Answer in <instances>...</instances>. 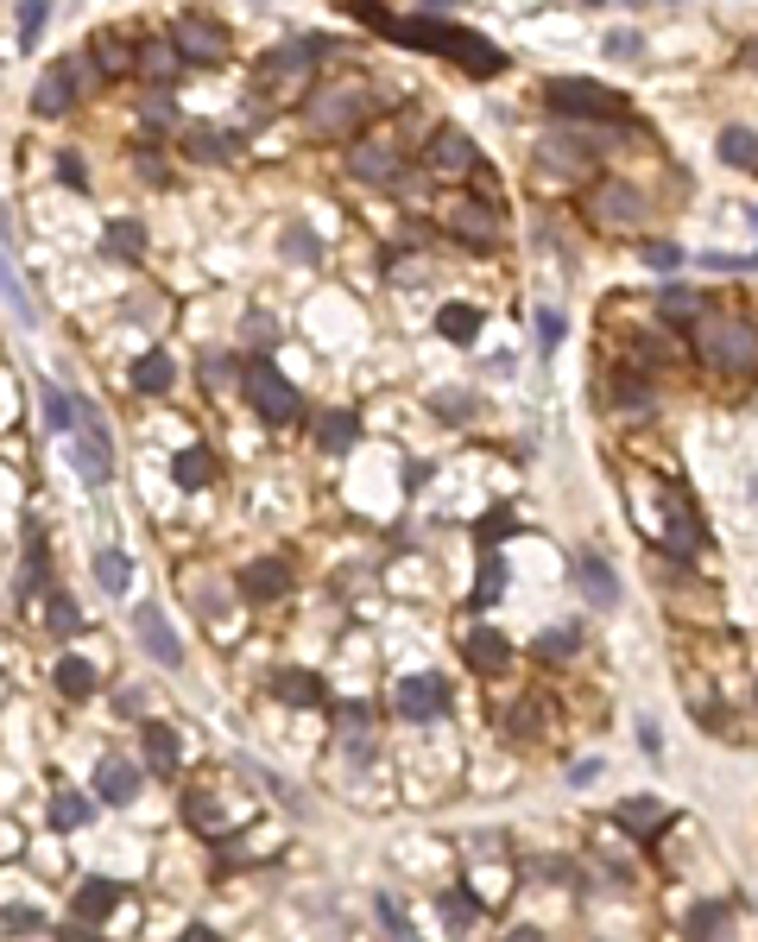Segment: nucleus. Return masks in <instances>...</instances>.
I'll return each instance as SVG.
<instances>
[{"label": "nucleus", "mask_w": 758, "mask_h": 942, "mask_svg": "<svg viewBox=\"0 0 758 942\" xmlns=\"http://www.w3.org/2000/svg\"><path fill=\"white\" fill-rule=\"evenodd\" d=\"M392 38L399 45H424V52H449L461 70H475V77H500L505 70V52H493L487 38H475V32L449 26V20H392Z\"/></svg>", "instance_id": "obj_1"}, {"label": "nucleus", "mask_w": 758, "mask_h": 942, "mask_svg": "<svg viewBox=\"0 0 758 942\" xmlns=\"http://www.w3.org/2000/svg\"><path fill=\"white\" fill-rule=\"evenodd\" d=\"M544 102L556 114H569V121H620L626 114V96H613L606 82H588V77H550Z\"/></svg>", "instance_id": "obj_2"}, {"label": "nucleus", "mask_w": 758, "mask_h": 942, "mask_svg": "<svg viewBox=\"0 0 758 942\" xmlns=\"http://www.w3.org/2000/svg\"><path fill=\"white\" fill-rule=\"evenodd\" d=\"M241 386H247V406L259 411L266 424H298L303 399H298V386L278 374V361L253 355V361H247V374H241Z\"/></svg>", "instance_id": "obj_3"}, {"label": "nucleus", "mask_w": 758, "mask_h": 942, "mask_svg": "<svg viewBox=\"0 0 758 942\" xmlns=\"http://www.w3.org/2000/svg\"><path fill=\"white\" fill-rule=\"evenodd\" d=\"M695 342H702V355L714 361L721 374H746L758 361V330L739 323V317H702V323H695Z\"/></svg>", "instance_id": "obj_4"}, {"label": "nucleus", "mask_w": 758, "mask_h": 942, "mask_svg": "<svg viewBox=\"0 0 758 942\" xmlns=\"http://www.w3.org/2000/svg\"><path fill=\"white\" fill-rule=\"evenodd\" d=\"M76 475L89 487H101L108 475H114V443H108V431H101V418H96V406L89 399H76Z\"/></svg>", "instance_id": "obj_5"}, {"label": "nucleus", "mask_w": 758, "mask_h": 942, "mask_svg": "<svg viewBox=\"0 0 758 942\" xmlns=\"http://www.w3.org/2000/svg\"><path fill=\"white\" fill-rule=\"evenodd\" d=\"M367 114V89H323L310 96V128L316 133H348Z\"/></svg>", "instance_id": "obj_6"}, {"label": "nucleus", "mask_w": 758, "mask_h": 942, "mask_svg": "<svg viewBox=\"0 0 758 942\" xmlns=\"http://www.w3.org/2000/svg\"><path fill=\"white\" fill-rule=\"evenodd\" d=\"M392 709H399L404 721H436V714L449 709V684H443V677H430V671H417V677H404V684H399Z\"/></svg>", "instance_id": "obj_7"}, {"label": "nucleus", "mask_w": 758, "mask_h": 942, "mask_svg": "<svg viewBox=\"0 0 758 942\" xmlns=\"http://www.w3.org/2000/svg\"><path fill=\"white\" fill-rule=\"evenodd\" d=\"M594 222H606V229H645V197L632 184H601L594 190Z\"/></svg>", "instance_id": "obj_8"}, {"label": "nucleus", "mask_w": 758, "mask_h": 942, "mask_svg": "<svg viewBox=\"0 0 758 942\" xmlns=\"http://www.w3.org/2000/svg\"><path fill=\"white\" fill-rule=\"evenodd\" d=\"M89 82V70H76V64H57V70H45V82H38V96H32V108L45 114V121H57V114H70L76 89Z\"/></svg>", "instance_id": "obj_9"}, {"label": "nucleus", "mask_w": 758, "mask_h": 942, "mask_svg": "<svg viewBox=\"0 0 758 942\" xmlns=\"http://www.w3.org/2000/svg\"><path fill=\"white\" fill-rule=\"evenodd\" d=\"M133 633H140V645H146V658L183 664V645H177V633L165 627V608H133Z\"/></svg>", "instance_id": "obj_10"}, {"label": "nucleus", "mask_w": 758, "mask_h": 942, "mask_svg": "<svg viewBox=\"0 0 758 942\" xmlns=\"http://www.w3.org/2000/svg\"><path fill=\"white\" fill-rule=\"evenodd\" d=\"M177 52L215 64V57H227V32L215 26V20H202V13H183V20H177Z\"/></svg>", "instance_id": "obj_11"}, {"label": "nucleus", "mask_w": 758, "mask_h": 942, "mask_svg": "<svg viewBox=\"0 0 758 942\" xmlns=\"http://www.w3.org/2000/svg\"><path fill=\"white\" fill-rule=\"evenodd\" d=\"M285 588H291V569H285L278 557H259V563L241 569V595H247V601H278Z\"/></svg>", "instance_id": "obj_12"}, {"label": "nucleus", "mask_w": 758, "mask_h": 942, "mask_svg": "<svg viewBox=\"0 0 758 942\" xmlns=\"http://www.w3.org/2000/svg\"><path fill=\"white\" fill-rule=\"evenodd\" d=\"M576 583H581V595H588L594 608H613V601H620V583H613V569H606L594 551H581L576 557Z\"/></svg>", "instance_id": "obj_13"}, {"label": "nucleus", "mask_w": 758, "mask_h": 942, "mask_svg": "<svg viewBox=\"0 0 758 942\" xmlns=\"http://www.w3.org/2000/svg\"><path fill=\"white\" fill-rule=\"evenodd\" d=\"M114 905H126V886H114V879H89V886L76 891V923H101Z\"/></svg>", "instance_id": "obj_14"}, {"label": "nucleus", "mask_w": 758, "mask_h": 942, "mask_svg": "<svg viewBox=\"0 0 758 942\" xmlns=\"http://www.w3.org/2000/svg\"><path fill=\"white\" fill-rule=\"evenodd\" d=\"M272 689L291 702V709H323V677H310V671H298V664H285L272 677Z\"/></svg>", "instance_id": "obj_15"}, {"label": "nucleus", "mask_w": 758, "mask_h": 942, "mask_svg": "<svg viewBox=\"0 0 758 942\" xmlns=\"http://www.w3.org/2000/svg\"><path fill=\"white\" fill-rule=\"evenodd\" d=\"M468 664H475L480 677H500L505 664H512V645H505V639L493 633V627H480V633L468 639Z\"/></svg>", "instance_id": "obj_16"}, {"label": "nucleus", "mask_w": 758, "mask_h": 942, "mask_svg": "<svg viewBox=\"0 0 758 942\" xmlns=\"http://www.w3.org/2000/svg\"><path fill=\"white\" fill-rule=\"evenodd\" d=\"M468 165H475L468 133H461V128H443V133H436V171H443V178H461Z\"/></svg>", "instance_id": "obj_17"}, {"label": "nucleus", "mask_w": 758, "mask_h": 942, "mask_svg": "<svg viewBox=\"0 0 758 942\" xmlns=\"http://www.w3.org/2000/svg\"><path fill=\"white\" fill-rule=\"evenodd\" d=\"M664 822H670V810H664L657 797H632V804H620V829H626V835H657Z\"/></svg>", "instance_id": "obj_18"}, {"label": "nucleus", "mask_w": 758, "mask_h": 942, "mask_svg": "<svg viewBox=\"0 0 758 942\" xmlns=\"http://www.w3.org/2000/svg\"><path fill=\"white\" fill-rule=\"evenodd\" d=\"M183 146L197 158H209V165H222V158H234L241 153V133H222V128H190L183 133Z\"/></svg>", "instance_id": "obj_19"}, {"label": "nucleus", "mask_w": 758, "mask_h": 942, "mask_svg": "<svg viewBox=\"0 0 758 942\" xmlns=\"http://www.w3.org/2000/svg\"><path fill=\"white\" fill-rule=\"evenodd\" d=\"M96 790H101V804H126L133 790H140V772L126 760H101V772H96Z\"/></svg>", "instance_id": "obj_20"}, {"label": "nucleus", "mask_w": 758, "mask_h": 942, "mask_svg": "<svg viewBox=\"0 0 758 942\" xmlns=\"http://www.w3.org/2000/svg\"><path fill=\"white\" fill-rule=\"evenodd\" d=\"M140 746H146V760L158 765V772H177V753H183V746H177V728L146 721V728H140Z\"/></svg>", "instance_id": "obj_21"}, {"label": "nucleus", "mask_w": 758, "mask_h": 942, "mask_svg": "<svg viewBox=\"0 0 758 942\" xmlns=\"http://www.w3.org/2000/svg\"><path fill=\"white\" fill-rule=\"evenodd\" d=\"M702 291H689V285H670V291H664V298H657V317H664V323H702Z\"/></svg>", "instance_id": "obj_22"}, {"label": "nucleus", "mask_w": 758, "mask_h": 942, "mask_svg": "<svg viewBox=\"0 0 758 942\" xmlns=\"http://www.w3.org/2000/svg\"><path fill=\"white\" fill-rule=\"evenodd\" d=\"M133 70H140V77H152V82H177V70H183V57H177L171 45H146V52L133 57Z\"/></svg>", "instance_id": "obj_23"}, {"label": "nucleus", "mask_w": 758, "mask_h": 942, "mask_svg": "<svg viewBox=\"0 0 758 942\" xmlns=\"http://www.w3.org/2000/svg\"><path fill=\"white\" fill-rule=\"evenodd\" d=\"M721 158L739 165V171H758V133L753 128H727L721 133Z\"/></svg>", "instance_id": "obj_24"}, {"label": "nucleus", "mask_w": 758, "mask_h": 942, "mask_svg": "<svg viewBox=\"0 0 758 942\" xmlns=\"http://www.w3.org/2000/svg\"><path fill=\"white\" fill-rule=\"evenodd\" d=\"M101 247H108V259H140L146 254V229H140V222H108V241H101Z\"/></svg>", "instance_id": "obj_25"}, {"label": "nucleus", "mask_w": 758, "mask_h": 942, "mask_svg": "<svg viewBox=\"0 0 758 942\" xmlns=\"http://www.w3.org/2000/svg\"><path fill=\"white\" fill-rule=\"evenodd\" d=\"M57 689H64L70 702L96 696V664H89V658H64V664H57Z\"/></svg>", "instance_id": "obj_26"}, {"label": "nucleus", "mask_w": 758, "mask_h": 942, "mask_svg": "<svg viewBox=\"0 0 758 942\" xmlns=\"http://www.w3.org/2000/svg\"><path fill=\"white\" fill-rule=\"evenodd\" d=\"M89 797H82V790H57V797H51V829H82V822H89Z\"/></svg>", "instance_id": "obj_27"}, {"label": "nucleus", "mask_w": 758, "mask_h": 942, "mask_svg": "<svg viewBox=\"0 0 758 942\" xmlns=\"http://www.w3.org/2000/svg\"><path fill=\"white\" fill-rule=\"evenodd\" d=\"M96 583L108 588V595H126V583H133V557H126V551H101V557H96Z\"/></svg>", "instance_id": "obj_28"}, {"label": "nucleus", "mask_w": 758, "mask_h": 942, "mask_svg": "<svg viewBox=\"0 0 758 942\" xmlns=\"http://www.w3.org/2000/svg\"><path fill=\"white\" fill-rule=\"evenodd\" d=\"M0 298H7V310H13L20 323H38V304H32V291H25L20 279H13V266H7V254H0Z\"/></svg>", "instance_id": "obj_29"}, {"label": "nucleus", "mask_w": 758, "mask_h": 942, "mask_svg": "<svg viewBox=\"0 0 758 942\" xmlns=\"http://www.w3.org/2000/svg\"><path fill=\"white\" fill-rule=\"evenodd\" d=\"M354 436H360V418H354V411H328V418H323V450H328V456L354 450Z\"/></svg>", "instance_id": "obj_30"}, {"label": "nucleus", "mask_w": 758, "mask_h": 942, "mask_svg": "<svg viewBox=\"0 0 758 942\" xmlns=\"http://www.w3.org/2000/svg\"><path fill=\"white\" fill-rule=\"evenodd\" d=\"M171 355H140L133 361V386H140V392H165V386H171Z\"/></svg>", "instance_id": "obj_31"}, {"label": "nucleus", "mask_w": 758, "mask_h": 942, "mask_svg": "<svg viewBox=\"0 0 758 942\" xmlns=\"http://www.w3.org/2000/svg\"><path fill=\"white\" fill-rule=\"evenodd\" d=\"M171 475H177V487H209V475H215V462H209V450H183V456L171 462Z\"/></svg>", "instance_id": "obj_32"}, {"label": "nucleus", "mask_w": 758, "mask_h": 942, "mask_svg": "<svg viewBox=\"0 0 758 942\" xmlns=\"http://www.w3.org/2000/svg\"><path fill=\"white\" fill-rule=\"evenodd\" d=\"M436 330L449 335V342H475V330H480V310H475V304H443V317H436Z\"/></svg>", "instance_id": "obj_33"}, {"label": "nucleus", "mask_w": 758, "mask_h": 942, "mask_svg": "<svg viewBox=\"0 0 758 942\" xmlns=\"http://www.w3.org/2000/svg\"><path fill=\"white\" fill-rule=\"evenodd\" d=\"M354 171H360V178L392 184V178H399V153H379V146H367V153H354Z\"/></svg>", "instance_id": "obj_34"}, {"label": "nucleus", "mask_w": 758, "mask_h": 942, "mask_svg": "<svg viewBox=\"0 0 758 942\" xmlns=\"http://www.w3.org/2000/svg\"><path fill=\"white\" fill-rule=\"evenodd\" d=\"M443 917H449V930H468L480 917V898L475 891H443Z\"/></svg>", "instance_id": "obj_35"}, {"label": "nucleus", "mask_w": 758, "mask_h": 942, "mask_svg": "<svg viewBox=\"0 0 758 942\" xmlns=\"http://www.w3.org/2000/svg\"><path fill=\"white\" fill-rule=\"evenodd\" d=\"M721 923H727V905H695V911H689V937L714 942L721 937Z\"/></svg>", "instance_id": "obj_36"}, {"label": "nucleus", "mask_w": 758, "mask_h": 942, "mask_svg": "<svg viewBox=\"0 0 758 942\" xmlns=\"http://www.w3.org/2000/svg\"><path fill=\"white\" fill-rule=\"evenodd\" d=\"M455 234L461 241H493V215L487 209H455Z\"/></svg>", "instance_id": "obj_37"}, {"label": "nucleus", "mask_w": 758, "mask_h": 942, "mask_svg": "<svg viewBox=\"0 0 758 942\" xmlns=\"http://www.w3.org/2000/svg\"><path fill=\"white\" fill-rule=\"evenodd\" d=\"M45 418H51V431H70L76 424V399L64 392V386H51L45 392Z\"/></svg>", "instance_id": "obj_38"}, {"label": "nucleus", "mask_w": 758, "mask_h": 942, "mask_svg": "<svg viewBox=\"0 0 758 942\" xmlns=\"http://www.w3.org/2000/svg\"><path fill=\"white\" fill-rule=\"evenodd\" d=\"M96 52H101V77H121V70H133V57H140V52H121L114 38H96Z\"/></svg>", "instance_id": "obj_39"}, {"label": "nucleus", "mask_w": 758, "mask_h": 942, "mask_svg": "<svg viewBox=\"0 0 758 942\" xmlns=\"http://www.w3.org/2000/svg\"><path fill=\"white\" fill-rule=\"evenodd\" d=\"M707 273H758V254H702Z\"/></svg>", "instance_id": "obj_40"}, {"label": "nucleus", "mask_w": 758, "mask_h": 942, "mask_svg": "<svg viewBox=\"0 0 758 942\" xmlns=\"http://www.w3.org/2000/svg\"><path fill=\"white\" fill-rule=\"evenodd\" d=\"M51 633H57V639L76 633V601H70V595H51Z\"/></svg>", "instance_id": "obj_41"}, {"label": "nucleus", "mask_w": 758, "mask_h": 942, "mask_svg": "<svg viewBox=\"0 0 758 942\" xmlns=\"http://www.w3.org/2000/svg\"><path fill=\"white\" fill-rule=\"evenodd\" d=\"M569 652H576V633H544V639H537V658H544V664H562Z\"/></svg>", "instance_id": "obj_42"}, {"label": "nucleus", "mask_w": 758, "mask_h": 942, "mask_svg": "<svg viewBox=\"0 0 758 942\" xmlns=\"http://www.w3.org/2000/svg\"><path fill=\"white\" fill-rule=\"evenodd\" d=\"M0 923H7L13 937H20V930H25V937H32V930H45V917L32 911V905H7V917H0Z\"/></svg>", "instance_id": "obj_43"}, {"label": "nucleus", "mask_w": 758, "mask_h": 942, "mask_svg": "<svg viewBox=\"0 0 758 942\" xmlns=\"http://www.w3.org/2000/svg\"><path fill=\"white\" fill-rule=\"evenodd\" d=\"M500 583H505L500 557H487V576H480V588H475V608H493V595H500Z\"/></svg>", "instance_id": "obj_44"}, {"label": "nucleus", "mask_w": 758, "mask_h": 942, "mask_svg": "<svg viewBox=\"0 0 758 942\" xmlns=\"http://www.w3.org/2000/svg\"><path fill=\"white\" fill-rule=\"evenodd\" d=\"M645 266H657V273H677V266H682V247H670V241H651V247H645Z\"/></svg>", "instance_id": "obj_45"}, {"label": "nucleus", "mask_w": 758, "mask_h": 942, "mask_svg": "<svg viewBox=\"0 0 758 942\" xmlns=\"http://www.w3.org/2000/svg\"><path fill=\"white\" fill-rule=\"evenodd\" d=\"M512 532H519V519H512V512H487V519H480V538H487V544H493V538H512Z\"/></svg>", "instance_id": "obj_46"}, {"label": "nucleus", "mask_w": 758, "mask_h": 942, "mask_svg": "<svg viewBox=\"0 0 758 942\" xmlns=\"http://www.w3.org/2000/svg\"><path fill=\"white\" fill-rule=\"evenodd\" d=\"M620 406L645 411V406H651V386H645V380H620Z\"/></svg>", "instance_id": "obj_47"}, {"label": "nucleus", "mask_w": 758, "mask_h": 942, "mask_svg": "<svg viewBox=\"0 0 758 942\" xmlns=\"http://www.w3.org/2000/svg\"><path fill=\"white\" fill-rule=\"evenodd\" d=\"M436 411H443V418H468L475 399H468V392H436Z\"/></svg>", "instance_id": "obj_48"}, {"label": "nucleus", "mask_w": 758, "mask_h": 942, "mask_svg": "<svg viewBox=\"0 0 758 942\" xmlns=\"http://www.w3.org/2000/svg\"><path fill=\"white\" fill-rule=\"evenodd\" d=\"M38 32H45V7H20V38L32 45Z\"/></svg>", "instance_id": "obj_49"}, {"label": "nucleus", "mask_w": 758, "mask_h": 942, "mask_svg": "<svg viewBox=\"0 0 758 942\" xmlns=\"http://www.w3.org/2000/svg\"><path fill=\"white\" fill-rule=\"evenodd\" d=\"M606 52H613V57H638L645 45H638V32H613V38H606Z\"/></svg>", "instance_id": "obj_50"}, {"label": "nucleus", "mask_w": 758, "mask_h": 942, "mask_svg": "<svg viewBox=\"0 0 758 942\" xmlns=\"http://www.w3.org/2000/svg\"><path fill=\"white\" fill-rule=\"evenodd\" d=\"M379 917H386V930H392L399 942H411V930H404V917H399V905H392V898H379Z\"/></svg>", "instance_id": "obj_51"}, {"label": "nucleus", "mask_w": 758, "mask_h": 942, "mask_svg": "<svg viewBox=\"0 0 758 942\" xmlns=\"http://www.w3.org/2000/svg\"><path fill=\"white\" fill-rule=\"evenodd\" d=\"M594 778H601V765H594V760H576V765H569V785H594Z\"/></svg>", "instance_id": "obj_52"}, {"label": "nucleus", "mask_w": 758, "mask_h": 942, "mask_svg": "<svg viewBox=\"0 0 758 942\" xmlns=\"http://www.w3.org/2000/svg\"><path fill=\"white\" fill-rule=\"evenodd\" d=\"M537 330H544V342L556 348V342H562V317H556V310H544V317H537Z\"/></svg>", "instance_id": "obj_53"}, {"label": "nucleus", "mask_w": 758, "mask_h": 942, "mask_svg": "<svg viewBox=\"0 0 758 942\" xmlns=\"http://www.w3.org/2000/svg\"><path fill=\"white\" fill-rule=\"evenodd\" d=\"M291 259H316V241H310V234H291Z\"/></svg>", "instance_id": "obj_54"}, {"label": "nucleus", "mask_w": 758, "mask_h": 942, "mask_svg": "<svg viewBox=\"0 0 758 942\" xmlns=\"http://www.w3.org/2000/svg\"><path fill=\"white\" fill-rule=\"evenodd\" d=\"M57 178H64V184H76V190H82V158H64V165H57Z\"/></svg>", "instance_id": "obj_55"}, {"label": "nucleus", "mask_w": 758, "mask_h": 942, "mask_svg": "<svg viewBox=\"0 0 758 942\" xmlns=\"http://www.w3.org/2000/svg\"><path fill=\"white\" fill-rule=\"evenodd\" d=\"M177 942H222V937H215L209 923H190V930H183V937H177Z\"/></svg>", "instance_id": "obj_56"}, {"label": "nucleus", "mask_w": 758, "mask_h": 942, "mask_svg": "<svg viewBox=\"0 0 758 942\" xmlns=\"http://www.w3.org/2000/svg\"><path fill=\"white\" fill-rule=\"evenodd\" d=\"M64 942H101V937L89 930V923H70V930H64Z\"/></svg>", "instance_id": "obj_57"}, {"label": "nucleus", "mask_w": 758, "mask_h": 942, "mask_svg": "<svg viewBox=\"0 0 758 942\" xmlns=\"http://www.w3.org/2000/svg\"><path fill=\"white\" fill-rule=\"evenodd\" d=\"M500 942H544V937H537V930H531V923H519V930H505Z\"/></svg>", "instance_id": "obj_58"}, {"label": "nucleus", "mask_w": 758, "mask_h": 942, "mask_svg": "<svg viewBox=\"0 0 758 942\" xmlns=\"http://www.w3.org/2000/svg\"><path fill=\"white\" fill-rule=\"evenodd\" d=\"M746 64H753V70H758V45H753V52H746Z\"/></svg>", "instance_id": "obj_59"}]
</instances>
